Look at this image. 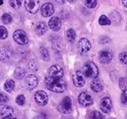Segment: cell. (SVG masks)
<instances>
[{
  "label": "cell",
  "mask_w": 127,
  "mask_h": 119,
  "mask_svg": "<svg viewBox=\"0 0 127 119\" xmlns=\"http://www.w3.org/2000/svg\"><path fill=\"white\" fill-rule=\"evenodd\" d=\"M45 85L48 90L55 93H63L66 88V83L63 80L62 77L50 76L47 75L45 77Z\"/></svg>",
  "instance_id": "obj_1"
},
{
  "label": "cell",
  "mask_w": 127,
  "mask_h": 119,
  "mask_svg": "<svg viewBox=\"0 0 127 119\" xmlns=\"http://www.w3.org/2000/svg\"><path fill=\"white\" fill-rule=\"evenodd\" d=\"M72 82L76 87H83L85 84V77L82 71L76 70L72 74Z\"/></svg>",
  "instance_id": "obj_8"
},
{
  "label": "cell",
  "mask_w": 127,
  "mask_h": 119,
  "mask_svg": "<svg viewBox=\"0 0 127 119\" xmlns=\"http://www.w3.org/2000/svg\"><path fill=\"white\" fill-rule=\"evenodd\" d=\"M120 100H121V103L123 104H127V89L123 90L121 97H120Z\"/></svg>",
  "instance_id": "obj_33"
},
{
  "label": "cell",
  "mask_w": 127,
  "mask_h": 119,
  "mask_svg": "<svg viewBox=\"0 0 127 119\" xmlns=\"http://www.w3.org/2000/svg\"><path fill=\"white\" fill-rule=\"evenodd\" d=\"M66 39L69 41V42H73L75 40V37H76V34H75V31L73 30H68L66 31Z\"/></svg>",
  "instance_id": "obj_23"
},
{
  "label": "cell",
  "mask_w": 127,
  "mask_h": 119,
  "mask_svg": "<svg viewBox=\"0 0 127 119\" xmlns=\"http://www.w3.org/2000/svg\"><path fill=\"white\" fill-rule=\"evenodd\" d=\"M91 89L93 90L96 93H99L103 90V84L100 80L98 79H94L92 82H91Z\"/></svg>",
  "instance_id": "obj_19"
},
{
  "label": "cell",
  "mask_w": 127,
  "mask_h": 119,
  "mask_svg": "<svg viewBox=\"0 0 127 119\" xmlns=\"http://www.w3.org/2000/svg\"><path fill=\"white\" fill-rule=\"evenodd\" d=\"M47 31V25L43 22H40L36 25L35 27V32L38 34V35H43L45 32Z\"/></svg>",
  "instance_id": "obj_17"
},
{
  "label": "cell",
  "mask_w": 127,
  "mask_h": 119,
  "mask_svg": "<svg viewBox=\"0 0 127 119\" xmlns=\"http://www.w3.org/2000/svg\"><path fill=\"white\" fill-rule=\"evenodd\" d=\"M13 37H14V40L20 45H26L28 44V42H29V38H28L26 32L22 30H16L14 32Z\"/></svg>",
  "instance_id": "obj_4"
},
{
  "label": "cell",
  "mask_w": 127,
  "mask_h": 119,
  "mask_svg": "<svg viewBox=\"0 0 127 119\" xmlns=\"http://www.w3.org/2000/svg\"><path fill=\"white\" fill-rule=\"evenodd\" d=\"M34 100L39 105H46L48 103V96L44 91H37L34 95Z\"/></svg>",
  "instance_id": "obj_10"
},
{
  "label": "cell",
  "mask_w": 127,
  "mask_h": 119,
  "mask_svg": "<svg viewBox=\"0 0 127 119\" xmlns=\"http://www.w3.org/2000/svg\"><path fill=\"white\" fill-rule=\"evenodd\" d=\"M89 119H104V116L99 111H92L89 115Z\"/></svg>",
  "instance_id": "obj_25"
},
{
  "label": "cell",
  "mask_w": 127,
  "mask_h": 119,
  "mask_svg": "<svg viewBox=\"0 0 127 119\" xmlns=\"http://www.w3.org/2000/svg\"><path fill=\"white\" fill-rule=\"evenodd\" d=\"M14 88H15V82L14 80H11V79H8L5 83H4V90L11 93L14 91Z\"/></svg>",
  "instance_id": "obj_20"
},
{
  "label": "cell",
  "mask_w": 127,
  "mask_h": 119,
  "mask_svg": "<svg viewBox=\"0 0 127 119\" xmlns=\"http://www.w3.org/2000/svg\"><path fill=\"white\" fill-rule=\"evenodd\" d=\"M3 119H16V118H13V117H11V116H9V117H4Z\"/></svg>",
  "instance_id": "obj_39"
},
{
  "label": "cell",
  "mask_w": 127,
  "mask_h": 119,
  "mask_svg": "<svg viewBox=\"0 0 127 119\" xmlns=\"http://www.w3.org/2000/svg\"><path fill=\"white\" fill-rule=\"evenodd\" d=\"M40 54H41V58L44 60H49L50 59V55H49V51L45 47H41L40 49Z\"/></svg>",
  "instance_id": "obj_24"
},
{
  "label": "cell",
  "mask_w": 127,
  "mask_h": 119,
  "mask_svg": "<svg viewBox=\"0 0 127 119\" xmlns=\"http://www.w3.org/2000/svg\"><path fill=\"white\" fill-rule=\"evenodd\" d=\"M48 25H49V28H50L52 30H54V31H58V30H61L62 22H61V20H60L59 17H53V18L50 19Z\"/></svg>",
  "instance_id": "obj_15"
},
{
  "label": "cell",
  "mask_w": 127,
  "mask_h": 119,
  "mask_svg": "<svg viewBox=\"0 0 127 119\" xmlns=\"http://www.w3.org/2000/svg\"><path fill=\"white\" fill-rule=\"evenodd\" d=\"M100 107H101V110L105 113H109L111 110V107H112V103H111V100L110 97H105L101 100V103H100Z\"/></svg>",
  "instance_id": "obj_11"
},
{
  "label": "cell",
  "mask_w": 127,
  "mask_h": 119,
  "mask_svg": "<svg viewBox=\"0 0 127 119\" xmlns=\"http://www.w3.org/2000/svg\"><path fill=\"white\" fill-rule=\"evenodd\" d=\"M113 54L110 49H104L99 53V60L102 63H109L112 60Z\"/></svg>",
  "instance_id": "obj_6"
},
{
  "label": "cell",
  "mask_w": 127,
  "mask_h": 119,
  "mask_svg": "<svg viewBox=\"0 0 127 119\" xmlns=\"http://www.w3.org/2000/svg\"><path fill=\"white\" fill-rule=\"evenodd\" d=\"M29 67L32 69V70H35V69H37V65H36V62H34V61H31L30 62V64H29Z\"/></svg>",
  "instance_id": "obj_35"
},
{
  "label": "cell",
  "mask_w": 127,
  "mask_h": 119,
  "mask_svg": "<svg viewBox=\"0 0 127 119\" xmlns=\"http://www.w3.org/2000/svg\"><path fill=\"white\" fill-rule=\"evenodd\" d=\"M7 36H8L7 30L4 27L0 26V39H5V38H7Z\"/></svg>",
  "instance_id": "obj_28"
},
{
  "label": "cell",
  "mask_w": 127,
  "mask_h": 119,
  "mask_svg": "<svg viewBox=\"0 0 127 119\" xmlns=\"http://www.w3.org/2000/svg\"><path fill=\"white\" fill-rule=\"evenodd\" d=\"M119 87H120V89H122V90L127 89V79L126 78H120V80H119Z\"/></svg>",
  "instance_id": "obj_32"
},
{
  "label": "cell",
  "mask_w": 127,
  "mask_h": 119,
  "mask_svg": "<svg viewBox=\"0 0 127 119\" xmlns=\"http://www.w3.org/2000/svg\"><path fill=\"white\" fill-rule=\"evenodd\" d=\"M25 85L30 91L33 90L37 85H38V79L35 75L30 74L25 78Z\"/></svg>",
  "instance_id": "obj_9"
},
{
  "label": "cell",
  "mask_w": 127,
  "mask_h": 119,
  "mask_svg": "<svg viewBox=\"0 0 127 119\" xmlns=\"http://www.w3.org/2000/svg\"><path fill=\"white\" fill-rule=\"evenodd\" d=\"M67 1H68V2H71V3H73V2H75L76 0H67Z\"/></svg>",
  "instance_id": "obj_40"
},
{
  "label": "cell",
  "mask_w": 127,
  "mask_h": 119,
  "mask_svg": "<svg viewBox=\"0 0 127 119\" xmlns=\"http://www.w3.org/2000/svg\"><path fill=\"white\" fill-rule=\"evenodd\" d=\"M99 24L101 26H110L111 25V20L105 15H102L99 18Z\"/></svg>",
  "instance_id": "obj_22"
},
{
  "label": "cell",
  "mask_w": 127,
  "mask_h": 119,
  "mask_svg": "<svg viewBox=\"0 0 127 119\" xmlns=\"http://www.w3.org/2000/svg\"><path fill=\"white\" fill-rule=\"evenodd\" d=\"M11 58V51L8 48H2L0 50V60L2 61H7Z\"/></svg>",
  "instance_id": "obj_18"
},
{
  "label": "cell",
  "mask_w": 127,
  "mask_h": 119,
  "mask_svg": "<svg viewBox=\"0 0 127 119\" xmlns=\"http://www.w3.org/2000/svg\"><path fill=\"white\" fill-rule=\"evenodd\" d=\"M9 3H10V6L15 10H18L21 7V1L20 0H9Z\"/></svg>",
  "instance_id": "obj_27"
},
{
  "label": "cell",
  "mask_w": 127,
  "mask_h": 119,
  "mask_svg": "<svg viewBox=\"0 0 127 119\" xmlns=\"http://www.w3.org/2000/svg\"><path fill=\"white\" fill-rule=\"evenodd\" d=\"M14 113V110L11 106L9 105H4V106H1L0 107V115L3 116V117H9V116H12Z\"/></svg>",
  "instance_id": "obj_16"
},
{
  "label": "cell",
  "mask_w": 127,
  "mask_h": 119,
  "mask_svg": "<svg viewBox=\"0 0 127 119\" xmlns=\"http://www.w3.org/2000/svg\"><path fill=\"white\" fill-rule=\"evenodd\" d=\"M110 41V38L109 37H106V36H102L100 38V43H107Z\"/></svg>",
  "instance_id": "obj_36"
},
{
  "label": "cell",
  "mask_w": 127,
  "mask_h": 119,
  "mask_svg": "<svg viewBox=\"0 0 127 119\" xmlns=\"http://www.w3.org/2000/svg\"><path fill=\"white\" fill-rule=\"evenodd\" d=\"M119 60L123 63V64H127V53L126 52H122L119 54Z\"/></svg>",
  "instance_id": "obj_30"
},
{
  "label": "cell",
  "mask_w": 127,
  "mask_h": 119,
  "mask_svg": "<svg viewBox=\"0 0 127 119\" xmlns=\"http://www.w3.org/2000/svg\"><path fill=\"white\" fill-rule=\"evenodd\" d=\"M120 1H121L122 5H123L124 7H126V8H127V0H120Z\"/></svg>",
  "instance_id": "obj_37"
},
{
  "label": "cell",
  "mask_w": 127,
  "mask_h": 119,
  "mask_svg": "<svg viewBox=\"0 0 127 119\" xmlns=\"http://www.w3.org/2000/svg\"><path fill=\"white\" fill-rule=\"evenodd\" d=\"M14 75H15V77L18 78V79H22L26 75V70L24 68H22V67H17L16 69H15Z\"/></svg>",
  "instance_id": "obj_21"
},
{
  "label": "cell",
  "mask_w": 127,
  "mask_h": 119,
  "mask_svg": "<svg viewBox=\"0 0 127 119\" xmlns=\"http://www.w3.org/2000/svg\"><path fill=\"white\" fill-rule=\"evenodd\" d=\"M3 4V0H0V5H2Z\"/></svg>",
  "instance_id": "obj_41"
},
{
  "label": "cell",
  "mask_w": 127,
  "mask_h": 119,
  "mask_svg": "<svg viewBox=\"0 0 127 119\" xmlns=\"http://www.w3.org/2000/svg\"><path fill=\"white\" fill-rule=\"evenodd\" d=\"M47 75H50V76H56V77H62V78H63L64 70L60 65H58V64H54V65H52V66L48 69Z\"/></svg>",
  "instance_id": "obj_12"
},
{
  "label": "cell",
  "mask_w": 127,
  "mask_h": 119,
  "mask_svg": "<svg viewBox=\"0 0 127 119\" xmlns=\"http://www.w3.org/2000/svg\"><path fill=\"white\" fill-rule=\"evenodd\" d=\"M55 1H56L57 3H59V4H64L65 0H55Z\"/></svg>",
  "instance_id": "obj_38"
},
{
  "label": "cell",
  "mask_w": 127,
  "mask_h": 119,
  "mask_svg": "<svg viewBox=\"0 0 127 119\" xmlns=\"http://www.w3.org/2000/svg\"><path fill=\"white\" fill-rule=\"evenodd\" d=\"M54 6L53 4L51 3H44L42 6H41V9H40V12H41V15L43 17H50L54 14Z\"/></svg>",
  "instance_id": "obj_13"
},
{
  "label": "cell",
  "mask_w": 127,
  "mask_h": 119,
  "mask_svg": "<svg viewBox=\"0 0 127 119\" xmlns=\"http://www.w3.org/2000/svg\"><path fill=\"white\" fill-rule=\"evenodd\" d=\"M91 49V43L88 41V39L86 38H81L78 42V50L80 53L85 54L87 52H89Z\"/></svg>",
  "instance_id": "obj_14"
},
{
  "label": "cell",
  "mask_w": 127,
  "mask_h": 119,
  "mask_svg": "<svg viewBox=\"0 0 127 119\" xmlns=\"http://www.w3.org/2000/svg\"><path fill=\"white\" fill-rule=\"evenodd\" d=\"M8 101H9L8 97H7L6 95L0 93V104H5V103H7Z\"/></svg>",
  "instance_id": "obj_34"
},
{
  "label": "cell",
  "mask_w": 127,
  "mask_h": 119,
  "mask_svg": "<svg viewBox=\"0 0 127 119\" xmlns=\"http://www.w3.org/2000/svg\"><path fill=\"white\" fill-rule=\"evenodd\" d=\"M58 110L62 113L68 114L72 110V104H71V99L69 97H64L62 102L58 105Z\"/></svg>",
  "instance_id": "obj_3"
},
{
  "label": "cell",
  "mask_w": 127,
  "mask_h": 119,
  "mask_svg": "<svg viewBox=\"0 0 127 119\" xmlns=\"http://www.w3.org/2000/svg\"><path fill=\"white\" fill-rule=\"evenodd\" d=\"M1 21H2L3 24L8 25V24H10L12 22V17L9 15V14H3L2 17H1Z\"/></svg>",
  "instance_id": "obj_26"
},
{
  "label": "cell",
  "mask_w": 127,
  "mask_h": 119,
  "mask_svg": "<svg viewBox=\"0 0 127 119\" xmlns=\"http://www.w3.org/2000/svg\"><path fill=\"white\" fill-rule=\"evenodd\" d=\"M85 5L88 8H94L97 5V0H85Z\"/></svg>",
  "instance_id": "obj_31"
},
{
  "label": "cell",
  "mask_w": 127,
  "mask_h": 119,
  "mask_svg": "<svg viewBox=\"0 0 127 119\" xmlns=\"http://www.w3.org/2000/svg\"><path fill=\"white\" fill-rule=\"evenodd\" d=\"M78 102H79V104L81 105L89 106V105H91L93 104L94 100H93V97L88 92H82L78 96Z\"/></svg>",
  "instance_id": "obj_5"
},
{
  "label": "cell",
  "mask_w": 127,
  "mask_h": 119,
  "mask_svg": "<svg viewBox=\"0 0 127 119\" xmlns=\"http://www.w3.org/2000/svg\"><path fill=\"white\" fill-rule=\"evenodd\" d=\"M37 119H44V118H41V117H38Z\"/></svg>",
  "instance_id": "obj_42"
},
{
  "label": "cell",
  "mask_w": 127,
  "mask_h": 119,
  "mask_svg": "<svg viewBox=\"0 0 127 119\" xmlns=\"http://www.w3.org/2000/svg\"><path fill=\"white\" fill-rule=\"evenodd\" d=\"M16 103L19 104V105H24L25 103H26V98H25V96H24V95L18 96L16 99Z\"/></svg>",
  "instance_id": "obj_29"
},
{
  "label": "cell",
  "mask_w": 127,
  "mask_h": 119,
  "mask_svg": "<svg viewBox=\"0 0 127 119\" xmlns=\"http://www.w3.org/2000/svg\"><path fill=\"white\" fill-rule=\"evenodd\" d=\"M25 7L28 12L35 14L39 9V0H25Z\"/></svg>",
  "instance_id": "obj_7"
},
{
  "label": "cell",
  "mask_w": 127,
  "mask_h": 119,
  "mask_svg": "<svg viewBox=\"0 0 127 119\" xmlns=\"http://www.w3.org/2000/svg\"><path fill=\"white\" fill-rule=\"evenodd\" d=\"M82 73L88 78H96L99 75V69L94 62L88 61L83 65Z\"/></svg>",
  "instance_id": "obj_2"
}]
</instances>
